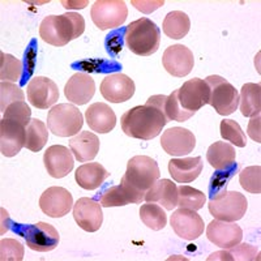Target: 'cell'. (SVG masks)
Here are the masks:
<instances>
[{"label":"cell","instance_id":"obj_13","mask_svg":"<svg viewBox=\"0 0 261 261\" xmlns=\"http://www.w3.org/2000/svg\"><path fill=\"white\" fill-rule=\"evenodd\" d=\"M102 205L90 197H81L73 206V218L84 231L95 232L103 222Z\"/></svg>","mask_w":261,"mask_h":261},{"label":"cell","instance_id":"obj_29","mask_svg":"<svg viewBox=\"0 0 261 261\" xmlns=\"http://www.w3.org/2000/svg\"><path fill=\"white\" fill-rule=\"evenodd\" d=\"M242 115L247 118L260 115L261 111V86L260 84L247 83L242 86L239 95Z\"/></svg>","mask_w":261,"mask_h":261},{"label":"cell","instance_id":"obj_36","mask_svg":"<svg viewBox=\"0 0 261 261\" xmlns=\"http://www.w3.org/2000/svg\"><path fill=\"white\" fill-rule=\"evenodd\" d=\"M221 136L238 148H244L247 145L246 134L242 130L241 125L232 119H223L221 122Z\"/></svg>","mask_w":261,"mask_h":261},{"label":"cell","instance_id":"obj_37","mask_svg":"<svg viewBox=\"0 0 261 261\" xmlns=\"http://www.w3.org/2000/svg\"><path fill=\"white\" fill-rule=\"evenodd\" d=\"M239 183L247 192L258 195L261 192V167L248 166L242 170L239 174Z\"/></svg>","mask_w":261,"mask_h":261},{"label":"cell","instance_id":"obj_33","mask_svg":"<svg viewBox=\"0 0 261 261\" xmlns=\"http://www.w3.org/2000/svg\"><path fill=\"white\" fill-rule=\"evenodd\" d=\"M140 218L144 222L146 227L160 231L165 228L167 223V216L161 205L154 204V202H148V204L141 205L140 208Z\"/></svg>","mask_w":261,"mask_h":261},{"label":"cell","instance_id":"obj_9","mask_svg":"<svg viewBox=\"0 0 261 261\" xmlns=\"http://www.w3.org/2000/svg\"><path fill=\"white\" fill-rule=\"evenodd\" d=\"M17 232L25 238L27 246L37 252H48L59 244V232L53 225L38 222L36 225L17 226Z\"/></svg>","mask_w":261,"mask_h":261},{"label":"cell","instance_id":"obj_39","mask_svg":"<svg viewBox=\"0 0 261 261\" xmlns=\"http://www.w3.org/2000/svg\"><path fill=\"white\" fill-rule=\"evenodd\" d=\"M24 92L20 89V86L13 83H8V81H2L0 84V111L2 113L4 114L7 107L13 102L24 101Z\"/></svg>","mask_w":261,"mask_h":261},{"label":"cell","instance_id":"obj_43","mask_svg":"<svg viewBox=\"0 0 261 261\" xmlns=\"http://www.w3.org/2000/svg\"><path fill=\"white\" fill-rule=\"evenodd\" d=\"M260 115L257 116H253L251 120H249V124H248V135L249 137L256 141L257 144L261 143V136H260Z\"/></svg>","mask_w":261,"mask_h":261},{"label":"cell","instance_id":"obj_17","mask_svg":"<svg viewBox=\"0 0 261 261\" xmlns=\"http://www.w3.org/2000/svg\"><path fill=\"white\" fill-rule=\"evenodd\" d=\"M101 94L111 103L127 102L135 94V83L127 74H109L101 84Z\"/></svg>","mask_w":261,"mask_h":261},{"label":"cell","instance_id":"obj_12","mask_svg":"<svg viewBox=\"0 0 261 261\" xmlns=\"http://www.w3.org/2000/svg\"><path fill=\"white\" fill-rule=\"evenodd\" d=\"M170 225L181 239L195 241L204 232V221L196 211L179 208L171 214Z\"/></svg>","mask_w":261,"mask_h":261},{"label":"cell","instance_id":"obj_31","mask_svg":"<svg viewBox=\"0 0 261 261\" xmlns=\"http://www.w3.org/2000/svg\"><path fill=\"white\" fill-rule=\"evenodd\" d=\"M25 130H27L25 148L34 153L41 151L48 140V130L45 123L39 119H32L29 124L25 127Z\"/></svg>","mask_w":261,"mask_h":261},{"label":"cell","instance_id":"obj_8","mask_svg":"<svg viewBox=\"0 0 261 261\" xmlns=\"http://www.w3.org/2000/svg\"><path fill=\"white\" fill-rule=\"evenodd\" d=\"M90 16L98 29H115L124 24L128 8L123 0H98L92 6Z\"/></svg>","mask_w":261,"mask_h":261},{"label":"cell","instance_id":"obj_32","mask_svg":"<svg viewBox=\"0 0 261 261\" xmlns=\"http://www.w3.org/2000/svg\"><path fill=\"white\" fill-rule=\"evenodd\" d=\"M258 258V251L248 243L237 244L231 248H226V251L212 253L208 261L212 260H226V261H252Z\"/></svg>","mask_w":261,"mask_h":261},{"label":"cell","instance_id":"obj_6","mask_svg":"<svg viewBox=\"0 0 261 261\" xmlns=\"http://www.w3.org/2000/svg\"><path fill=\"white\" fill-rule=\"evenodd\" d=\"M160 167L153 158L148 155H135L127 163L124 179L137 191L146 192L160 179Z\"/></svg>","mask_w":261,"mask_h":261},{"label":"cell","instance_id":"obj_35","mask_svg":"<svg viewBox=\"0 0 261 261\" xmlns=\"http://www.w3.org/2000/svg\"><path fill=\"white\" fill-rule=\"evenodd\" d=\"M22 74V63L11 54H0V79L2 81L17 83Z\"/></svg>","mask_w":261,"mask_h":261},{"label":"cell","instance_id":"obj_28","mask_svg":"<svg viewBox=\"0 0 261 261\" xmlns=\"http://www.w3.org/2000/svg\"><path fill=\"white\" fill-rule=\"evenodd\" d=\"M237 151L232 145L223 141H217L209 146L206 151V160L213 169L227 170L235 163Z\"/></svg>","mask_w":261,"mask_h":261},{"label":"cell","instance_id":"obj_34","mask_svg":"<svg viewBox=\"0 0 261 261\" xmlns=\"http://www.w3.org/2000/svg\"><path fill=\"white\" fill-rule=\"evenodd\" d=\"M206 201V196L201 191L190 186L178 187V206L190 211H200Z\"/></svg>","mask_w":261,"mask_h":261},{"label":"cell","instance_id":"obj_42","mask_svg":"<svg viewBox=\"0 0 261 261\" xmlns=\"http://www.w3.org/2000/svg\"><path fill=\"white\" fill-rule=\"evenodd\" d=\"M129 204V200L125 196L124 191L120 186L107 188L101 196V205L103 208H113V206H124Z\"/></svg>","mask_w":261,"mask_h":261},{"label":"cell","instance_id":"obj_38","mask_svg":"<svg viewBox=\"0 0 261 261\" xmlns=\"http://www.w3.org/2000/svg\"><path fill=\"white\" fill-rule=\"evenodd\" d=\"M239 170V166L237 163H234L230 169L227 170H218V172H216L213 176H212L211 186H209V197L213 199L214 196L220 195L223 191H226L228 181L231 180L232 176L235 175Z\"/></svg>","mask_w":261,"mask_h":261},{"label":"cell","instance_id":"obj_30","mask_svg":"<svg viewBox=\"0 0 261 261\" xmlns=\"http://www.w3.org/2000/svg\"><path fill=\"white\" fill-rule=\"evenodd\" d=\"M191 29V20L181 11L169 12L163 20V33L169 38L180 39L187 36Z\"/></svg>","mask_w":261,"mask_h":261},{"label":"cell","instance_id":"obj_11","mask_svg":"<svg viewBox=\"0 0 261 261\" xmlns=\"http://www.w3.org/2000/svg\"><path fill=\"white\" fill-rule=\"evenodd\" d=\"M73 206V197L68 190L63 187H50L42 193L39 208L51 218H62L68 214Z\"/></svg>","mask_w":261,"mask_h":261},{"label":"cell","instance_id":"obj_26","mask_svg":"<svg viewBox=\"0 0 261 261\" xmlns=\"http://www.w3.org/2000/svg\"><path fill=\"white\" fill-rule=\"evenodd\" d=\"M202 171L201 157H188L169 162V172L176 183H191L199 178Z\"/></svg>","mask_w":261,"mask_h":261},{"label":"cell","instance_id":"obj_7","mask_svg":"<svg viewBox=\"0 0 261 261\" xmlns=\"http://www.w3.org/2000/svg\"><path fill=\"white\" fill-rule=\"evenodd\" d=\"M206 84L209 85V102L214 110L220 115H230L239 106V93L226 79L218 74H212L206 77Z\"/></svg>","mask_w":261,"mask_h":261},{"label":"cell","instance_id":"obj_1","mask_svg":"<svg viewBox=\"0 0 261 261\" xmlns=\"http://www.w3.org/2000/svg\"><path fill=\"white\" fill-rule=\"evenodd\" d=\"M167 123L165 115L150 105L134 107L122 116L123 132L127 136L145 141L157 137Z\"/></svg>","mask_w":261,"mask_h":261},{"label":"cell","instance_id":"obj_10","mask_svg":"<svg viewBox=\"0 0 261 261\" xmlns=\"http://www.w3.org/2000/svg\"><path fill=\"white\" fill-rule=\"evenodd\" d=\"M176 92L181 109L188 113H196L205 105H208L209 94H211L206 81L197 77L186 81Z\"/></svg>","mask_w":261,"mask_h":261},{"label":"cell","instance_id":"obj_14","mask_svg":"<svg viewBox=\"0 0 261 261\" xmlns=\"http://www.w3.org/2000/svg\"><path fill=\"white\" fill-rule=\"evenodd\" d=\"M162 64L170 74L175 77H184L192 71L195 58L187 46L172 45L163 53Z\"/></svg>","mask_w":261,"mask_h":261},{"label":"cell","instance_id":"obj_16","mask_svg":"<svg viewBox=\"0 0 261 261\" xmlns=\"http://www.w3.org/2000/svg\"><path fill=\"white\" fill-rule=\"evenodd\" d=\"M28 99L39 110H46L59 99L58 85L51 79L38 76L32 79L28 85Z\"/></svg>","mask_w":261,"mask_h":261},{"label":"cell","instance_id":"obj_24","mask_svg":"<svg viewBox=\"0 0 261 261\" xmlns=\"http://www.w3.org/2000/svg\"><path fill=\"white\" fill-rule=\"evenodd\" d=\"M145 200L148 202L160 204L167 211L178 206V187L169 179H158L145 193Z\"/></svg>","mask_w":261,"mask_h":261},{"label":"cell","instance_id":"obj_27","mask_svg":"<svg viewBox=\"0 0 261 261\" xmlns=\"http://www.w3.org/2000/svg\"><path fill=\"white\" fill-rule=\"evenodd\" d=\"M110 172L98 162L85 163L79 167L74 172V179L81 188L88 191L97 190L102 186L105 180L109 178Z\"/></svg>","mask_w":261,"mask_h":261},{"label":"cell","instance_id":"obj_25","mask_svg":"<svg viewBox=\"0 0 261 261\" xmlns=\"http://www.w3.org/2000/svg\"><path fill=\"white\" fill-rule=\"evenodd\" d=\"M99 139L89 130H83L69 140V148L79 162H89L97 157L99 151Z\"/></svg>","mask_w":261,"mask_h":261},{"label":"cell","instance_id":"obj_15","mask_svg":"<svg viewBox=\"0 0 261 261\" xmlns=\"http://www.w3.org/2000/svg\"><path fill=\"white\" fill-rule=\"evenodd\" d=\"M161 145L167 154L183 157L195 149L196 137L187 128L172 127L163 132Z\"/></svg>","mask_w":261,"mask_h":261},{"label":"cell","instance_id":"obj_22","mask_svg":"<svg viewBox=\"0 0 261 261\" xmlns=\"http://www.w3.org/2000/svg\"><path fill=\"white\" fill-rule=\"evenodd\" d=\"M85 120L89 128L97 134H109L116 125V115L106 103H93L85 111Z\"/></svg>","mask_w":261,"mask_h":261},{"label":"cell","instance_id":"obj_4","mask_svg":"<svg viewBox=\"0 0 261 261\" xmlns=\"http://www.w3.org/2000/svg\"><path fill=\"white\" fill-rule=\"evenodd\" d=\"M83 124V114L73 105L60 103L48 111L47 128L55 136H76Z\"/></svg>","mask_w":261,"mask_h":261},{"label":"cell","instance_id":"obj_2","mask_svg":"<svg viewBox=\"0 0 261 261\" xmlns=\"http://www.w3.org/2000/svg\"><path fill=\"white\" fill-rule=\"evenodd\" d=\"M85 20L80 13L68 12L64 15H51L43 18L39 27V36L46 43L53 46L68 45L69 42L83 36Z\"/></svg>","mask_w":261,"mask_h":261},{"label":"cell","instance_id":"obj_21","mask_svg":"<svg viewBox=\"0 0 261 261\" xmlns=\"http://www.w3.org/2000/svg\"><path fill=\"white\" fill-rule=\"evenodd\" d=\"M95 93V84L92 76L79 72L74 73L64 88V95L74 105H85L90 101Z\"/></svg>","mask_w":261,"mask_h":261},{"label":"cell","instance_id":"obj_19","mask_svg":"<svg viewBox=\"0 0 261 261\" xmlns=\"http://www.w3.org/2000/svg\"><path fill=\"white\" fill-rule=\"evenodd\" d=\"M27 130L21 123L3 119L0 122V151L6 157L18 154L22 146H25Z\"/></svg>","mask_w":261,"mask_h":261},{"label":"cell","instance_id":"obj_20","mask_svg":"<svg viewBox=\"0 0 261 261\" xmlns=\"http://www.w3.org/2000/svg\"><path fill=\"white\" fill-rule=\"evenodd\" d=\"M43 163L48 175L60 179L67 176L72 171L74 161L68 148L63 145H53L45 151Z\"/></svg>","mask_w":261,"mask_h":261},{"label":"cell","instance_id":"obj_3","mask_svg":"<svg viewBox=\"0 0 261 261\" xmlns=\"http://www.w3.org/2000/svg\"><path fill=\"white\" fill-rule=\"evenodd\" d=\"M124 38L132 53L140 57H150L160 47L161 30L150 18L141 17L128 25Z\"/></svg>","mask_w":261,"mask_h":261},{"label":"cell","instance_id":"obj_40","mask_svg":"<svg viewBox=\"0 0 261 261\" xmlns=\"http://www.w3.org/2000/svg\"><path fill=\"white\" fill-rule=\"evenodd\" d=\"M32 115V110L30 107L25 103L24 101L13 102V103L9 105L8 107L4 111V119H9V120H15V122L21 123L22 125L27 127L29 124V122L32 120L30 119Z\"/></svg>","mask_w":261,"mask_h":261},{"label":"cell","instance_id":"obj_18","mask_svg":"<svg viewBox=\"0 0 261 261\" xmlns=\"http://www.w3.org/2000/svg\"><path fill=\"white\" fill-rule=\"evenodd\" d=\"M206 237L214 246L226 249L241 243L243 239V230L237 223L214 218L206 227Z\"/></svg>","mask_w":261,"mask_h":261},{"label":"cell","instance_id":"obj_41","mask_svg":"<svg viewBox=\"0 0 261 261\" xmlns=\"http://www.w3.org/2000/svg\"><path fill=\"white\" fill-rule=\"evenodd\" d=\"M24 258V246L16 239H3L0 242V260L21 261Z\"/></svg>","mask_w":261,"mask_h":261},{"label":"cell","instance_id":"obj_23","mask_svg":"<svg viewBox=\"0 0 261 261\" xmlns=\"http://www.w3.org/2000/svg\"><path fill=\"white\" fill-rule=\"evenodd\" d=\"M178 92H172L169 97L162 94L151 95L146 101L145 105L157 107L158 110L165 115L167 122H187L188 119L192 118L195 113H188L184 109H181L180 103L178 101Z\"/></svg>","mask_w":261,"mask_h":261},{"label":"cell","instance_id":"obj_44","mask_svg":"<svg viewBox=\"0 0 261 261\" xmlns=\"http://www.w3.org/2000/svg\"><path fill=\"white\" fill-rule=\"evenodd\" d=\"M132 4H134L139 11H141V12L150 13L153 12L154 9L162 7L163 4H165V2H163V0H160V2H136V0H134Z\"/></svg>","mask_w":261,"mask_h":261},{"label":"cell","instance_id":"obj_5","mask_svg":"<svg viewBox=\"0 0 261 261\" xmlns=\"http://www.w3.org/2000/svg\"><path fill=\"white\" fill-rule=\"evenodd\" d=\"M208 208L216 220L235 222L244 217L248 208V201L243 193L237 191H223L211 199Z\"/></svg>","mask_w":261,"mask_h":261}]
</instances>
